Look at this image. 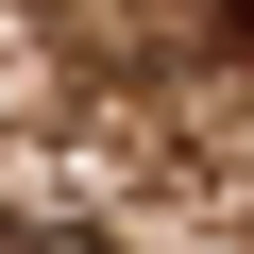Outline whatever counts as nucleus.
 <instances>
[{"label":"nucleus","mask_w":254,"mask_h":254,"mask_svg":"<svg viewBox=\"0 0 254 254\" xmlns=\"http://www.w3.org/2000/svg\"><path fill=\"white\" fill-rule=\"evenodd\" d=\"M17 254H119V237H85V220H34V237H17Z\"/></svg>","instance_id":"1"},{"label":"nucleus","mask_w":254,"mask_h":254,"mask_svg":"<svg viewBox=\"0 0 254 254\" xmlns=\"http://www.w3.org/2000/svg\"><path fill=\"white\" fill-rule=\"evenodd\" d=\"M220 34H237V51H254V0H220Z\"/></svg>","instance_id":"2"}]
</instances>
